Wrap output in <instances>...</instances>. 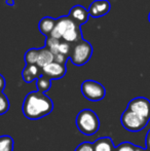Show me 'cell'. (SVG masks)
<instances>
[{"label": "cell", "instance_id": "cell-24", "mask_svg": "<svg viewBox=\"0 0 150 151\" xmlns=\"http://www.w3.org/2000/svg\"><path fill=\"white\" fill-rule=\"evenodd\" d=\"M5 3L7 4V5L12 6V5H14V0H5Z\"/></svg>", "mask_w": 150, "mask_h": 151}, {"label": "cell", "instance_id": "cell-3", "mask_svg": "<svg viewBox=\"0 0 150 151\" xmlns=\"http://www.w3.org/2000/svg\"><path fill=\"white\" fill-rule=\"evenodd\" d=\"M76 127L84 136H94L100 129V119L92 109H82L76 116Z\"/></svg>", "mask_w": 150, "mask_h": 151}, {"label": "cell", "instance_id": "cell-9", "mask_svg": "<svg viewBox=\"0 0 150 151\" xmlns=\"http://www.w3.org/2000/svg\"><path fill=\"white\" fill-rule=\"evenodd\" d=\"M42 74L45 75L46 77L50 78V79H61L63 78L67 73V67L64 64L57 63V62H52V63L48 64L47 66L42 68Z\"/></svg>", "mask_w": 150, "mask_h": 151}, {"label": "cell", "instance_id": "cell-17", "mask_svg": "<svg viewBox=\"0 0 150 151\" xmlns=\"http://www.w3.org/2000/svg\"><path fill=\"white\" fill-rule=\"evenodd\" d=\"M40 48H30L25 54V63L26 65H36L39 58Z\"/></svg>", "mask_w": 150, "mask_h": 151}, {"label": "cell", "instance_id": "cell-13", "mask_svg": "<svg viewBox=\"0 0 150 151\" xmlns=\"http://www.w3.org/2000/svg\"><path fill=\"white\" fill-rule=\"evenodd\" d=\"M57 24V19L50 18V17H44L38 23V30L40 31V33H42L44 36L48 37L50 35V33L54 30V28L56 27Z\"/></svg>", "mask_w": 150, "mask_h": 151}, {"label": "cell", "instance_id": "cell-2", "mask_svg": "<svg viewBox=\"0 0 150 151\" xmlns=\"http://www.w3.org/2000/svg\"><path fill=\"white\" fill-rule=\"evenodd\" d=\"M48 37L63 40L71 44H75L83 39L81 27L75 24L68 16L60 17L59 19H57L56 27Z\"/></svg>", "mask_w": 150, "mask_h": 151}, {"label": "cell", "instance_id": "cell-8", "mask_svg": "<svg viewBox=\"0 0 150 151\" xmlns=\"http://www.w3.org/2000/svg\"><path fill=\"white\" fill-rule=\"evenodd\" d=\"M45 47H47L48 50L52 52V54L55 56H64L66 58L69 59L72 50L73 44L68 43L66 41L59 39H54L52 37H46L45 40Z\"/></svg>", "mask_w": 150, "mask_h": 151}, {"label": "cell", "instance_id": "cell-23", "mask_svg": "<svg viewBox=\"0 0 150 151\" xmlns=\"http://www.w3.org/2000/svg\"><path fill=\"white\" fill-rule=\"evenodd\" d=\"M146 148H147V150H149L150 151V129L148 131V133H147V135H146Z\"/></svg>", "mask_w": 150, "mask_h": 151}, {"label": "cell", "instance_id": "cell-22", "mask_svg": "<svg viewBox=\"0 0 150 151\" xmlns=\"http://www.w3.org/2000/svg\"><path fill=\"white\" fill-rule=\"evenodd\" d=\"M5 84H6L5 78L3 77L2 74H0V91H3V90L5 88Z\"/></svg>", "mask_w": 150, "mask_h": 151}, {"label": "cell", "instance_id": "cell-1", "mask_svg": "<svg viewBox=\"0 0 150 151\" xmlns=\"http://www.w3.org/2000/svg\"><path fill=\"white\" fill-rule=\"evenodd\" d=\"M54 110V102L48 96L41 91H31L25 97L22 112L26 118L38 120L47 116Z\"/></svg>", "mask_w": 150, "mask_h": 151}, {"label": "cell", "instance_id": "cell-5", "mask_svg": "<svg viewBox=\"0 0 150 151\" xmlns=\"http://www.w3.org/2000/svg\"><path fill=\"white\" fill-rule=\"evenodd\" d=\"M81 93L86 100L90 102L102 101L106 96V90L104 86L96 80H84L80 86Z\"/></svg>", "mask_w": 150, "mask_h": 151}, {"label": "cell", "instance_id": "cell-4", "mask_svg": "<svg viewBox=\"0 0 150 151\" xmlns=\"http://www.w3.org/2000/svg\"><path fill=\"white\" fill-rule=\"evenodd\" d=\"M93 45L86 40L82 39L79 42L73 44L70 54V61L75 66H83L90 60L93 56Z\"/></svg>", "mask_w": 150, "mask_h": 151}, {"label": "cell", "instance_id": "cell-10", "mask_svg": "<svg viewBox=\"0 0 150 151\" xmlns=\"http://www.w3.org/2000/svg\"><path fill=\"white\" fill-rule=\"evenodd\" d=\"M111 4L108 0H95L90 3L88 7L90 17L93 18H101L104 17L110 12Z\"/></svg>", "mask_w": 150, "mask_h": 151}, {"label": "cell", "instance_id": "cell-7", "mask_svg": "<svg viewBox=\"0 0 150 151\" xmlns=\"http://www.w3.org/2000/svg\"><path fill=\"white\" fill-rule=\"evenodd\" d=\"M128 110L146 120H150V101L144 97H137L128 104Z\"/></svg>", "mask_w": 150, "mask_h": 151}, {"label": "cell", "instance_id": "cell-18", "mask_svg": "<svg viewBox=\"0 0 150 151\" xmlns=\"http://www.w3.org/2000/svg\"><path fill=\"white\" fill-rule=\"evenodd\" d=\"M14 141L10 136H0V151H14Z\"/></svg>", "mask_w": 150, "mask_h": 151}, {"label": "cell", "instance_id": "cell-25", "mask_svg": "<svg viewBox=\"0 0 150 151\" xmlns=\"http://www.w3.org/2000/svg\"><path fill=\"white\" fill-rule=\"evenodd\" d=\"M148 21H149V23H150V12H149V14H148Z\"/></svg>", "mask_w": 150, "mask_h": 151}, {"label": "cell", "instance_id": "cell-11", "mask_svg": "<svg viewBox=\"0 0 150 151\" xmlns=\"http://www.w3.org/2000/svg\"><path fill=\"white\" fill-rule=\"evenodd\" d=\"M68 17L75 24H77L78 26L81 27L82 25L88 23V18H90V14H88V10L82 5H75L70 9Z\"/></svg>", "mask_w": 150, "mask_h": 151}, {"label": "cell", "instance_id": "cell-6", "mask_svg": "<svg viewBox=\"0 0 150 151\" xmlns=\"http://www.w3.org/2000/svg\"><path fill=\"white\" fill-rule=\"evenodd\" d=\"M120 122H121L122 127L128 132H140L144 129L148 123V120L144 119V118L140 117L139 115L135 114L134 112L130 111V110H124L123 113L120 116Z\"/></svg>", "mask_w": 150, "mask_h": 151}, {"label": "cell", "instance_id": "cell-20", "mask_svg": "<svg viewBox=\"0 0 150 151\" xmlns=\"http://www.w3.org/2000/svg\"><path fill=\"white\" fill-rule=\"evenodd\" d=\"M116 151H136L137 146L133 145L130 142H123L115 148Z\"/></svg>", "mask_w": 150, "mask_h": 151}, {"label": "cell", "instance_id": "cell-12", "mask_svg": "<svg viewBox=\"0 0 150 151\" xmlns=\"http://www.w3.org/2000/svg\"><path fill=\"white\" fill-rule=\"evenodd\" d=\"M42 75V70L37 65H26L22 71V78L26 83H31Z\"/></svg>", "mask_w": 150, "mask_h": 151}, {"label": "cell", "instance_id": "cell-21", "mask_svg": "<svg viewBox=\"0 0 150 151\" xmlns=\"http://www.w3.org/2000/svg\"><path fill=\"white\" fill-rule=\"evenodd\" d=\"M74 151H94V146L90 142H82L75 148Z\"/></svg>", "mask_w": 150, "mask_h": 151}, {"label": "cell", "instance_id": "cell-19", "mask_svg": "<svg viewBox=\"0 0 150 151\" xmlns=\"http://www.w3.org/2000/svg\"><path fill=\"white\" fill-rule=\"evenodd\" d=\"M9 107H10V103L7 96L3 91H0V115L5 114L9 110Z\"/></svg>", "mask_w": 150, "mask_h": 151}, {"label": "cell", "instance_id": "cell-16", "mask_svg": "<svg viewBox=\"0 0 150 151\" xmlns=\"http://www.w3.org/2000/svg\"><path fill=\"white\" fill-rule=\"evenodd\" d=\"M36 88L38 91H41L43 93H46V91H50V88H52V79L42 74L36 80Z\"/></svg>", "mask_w": 150, "mask_h": 151}, {"label": "cell", "instance_id": "cell-15", "mask_svg": "<svg viewBox=\"0 0 150 151\" xmlns=\"http://www.w3.org/2000/svg\"><path fill=\"white\" fill-rule=\"evenodd\" d=\"M54 62V55L52 54L50 50L45 46L40 48V54H39V58H38L37 64L36 65L38 67H40L42 69L43 67L47 66L48 64L52 63Z\"/></svg>", "mask_w": 150, "mask_h": 151}, {"label": "cell", "instance_id": "cell-14", "mask_svg": "<svg viewBox=\"0 0 150 151\" xmlns=\"http://www.w3.org/2000/svg\"><path fill=\"white\" fill-rule=\"evenodd\" d=\"M94 151H113L115 149L110 137H101L93 143Z\"/></svg>", "mask_w": 150, "mask_h": 151}]
</instances>
